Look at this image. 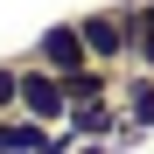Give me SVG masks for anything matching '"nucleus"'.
Returning <instances> with one entry per match:
<instances>
[{
  "mask_svg": "<svg viewBox=\"0 0 154 154\" xmlns=\"http://www.w3.org/2000/svg\"><path fill=\"white\" fill-rule=\"evenodd\" d=\"M14 112H28V119H42V126L70 119V91H63V77H56V70H42V63H21V91H14Z\"/></svg>",
  "mask_w": 154,
  "mask_h": 154,
  "instance_id": "nucleus-1",
  "label": "nucleus"
},
{
  "mask_svg": "<svg viewBox=\"0 0 154 154\" xmlns=\"http://www.w3.org/2000/svg\"><path fill=\"white\" fill-rule=\"evenodd\" d=\"M77 28H84V49H91V63H126V56H133V21H126V7L77 14Z\"/></svg>",
  "mask_w": 154,
  "mask_h": 154,
  "instance_id": "nucleus-2",
  "label": "nucleus"
},
{
  "mask_svg": "<svg viewBox=\"0 0 154 154\" xmlns=\"http://www.w3.org/2000/svg\"><path fill=\"white\" fill-rule=\"evenodd\" d=\"M35 63H42V70H56V77L84 70V63H91V49H84V28H77V21H49V28L35 35Z\"/></svg>",
  "mask_w": 154,
  "mask_h": 154,
  "instance_id": "nucleus-3",
  "label": "nucleus"
},
{
  "mask_svg": "<svg viewBox=\"0 0 154 154\" xmlns=\"http://www.w3.org/2000/svg\"><path fill=\"white\" fill-rule=\"evenodd\" d=\"M49 147H56V133H49L42 119H28V112L0 119V154H49Z\"/></svg>",
  "mask_w": 154,
  "mask_h": 154,
  "instance_id": "nucleus-4",
  "label": "nucleus"
},
{
  "mask_svg": "<svg viewBox=\"0 0 154 154\" xmlns=\"http://www.w3.org/2000/svg\"><path fill=\"white\" fill-rule=\"evenodd\" d=\"M126 21H133V63L154 70V0H133V7H126Z\"/></svg>",
  "mask_w": 154,
  "mask_h": 154,
  "instance_id": "nucleus-5",
  "label": "nucleus"
},
{
  "mask_svg": "<svg viewBox=\"0 0 154 154\" xmlns=\"http://www.w3.org/2000/svg\"><path fill=\"white\" fill-rule=\"evenodd\" d=\"M70 126H77V133H105V126H112V105H105V98H91V105H70Z\"/></svg>",
  "mask_w": 154,
  "mask_h": 154,
  "instance_id": "nucleus-6",
  "label": "nucleus"
},
{
  "mask_svg": "<svg viewBox=\"0 0 154 154\" xmlns=\"http://www.w3.org/2000/svg\"><path fill=\"white\" fill-rule=\"evenodd\" d=\"M14 91H21V63H0V119L14 112Z\"/></svg>",
  "mask_w": 154,
  "mask_h": 154,
  "instance_id": "nucleus-7",
  "label": "nucleus"
}]
</instances>
